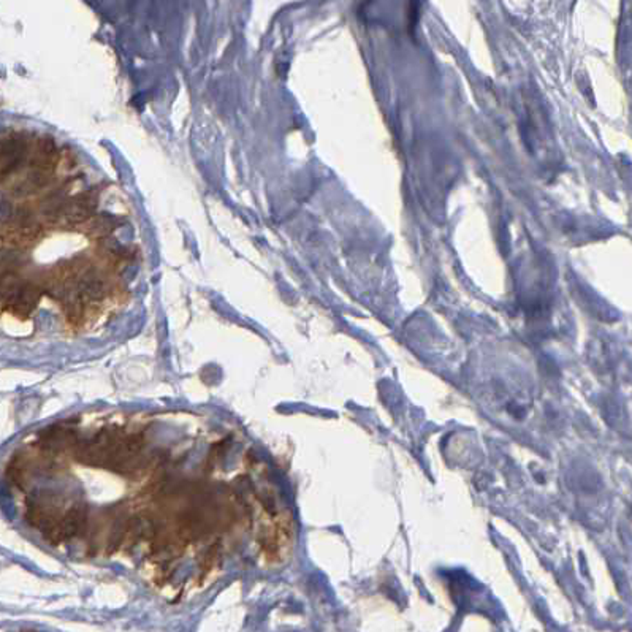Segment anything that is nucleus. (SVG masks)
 Returning <instances> with one entry per match:
<instances>
[{
  "label": "nucleus",
  "instance_id": "3",
  "mask_svg": "<svg viewBox=\"0 0 632 632\" xmlns=\"http://www.w3.org/2000/svg\"><path fill=\"white\" fill-rule=\"evenodd\" d=\"M28 152V145L23 138H7L0 140V176L13 173Z\"/></svg>",
  "mask_w": 632,
  "mask_h": 632
},
{
  "label": "nucleus",
  "instance_id": "2",
  "mask_svg": "<svg viewBox=\"0 0 632 632\" xmlns=\"http://www.w3.org/2000/svg\"><path fill=\"white\" fill-rule=\"evenodd\" d=\"M59 163V151L51 136H41L35 145L34 156L30 159V165L34 173L41 178L51 179V174Z\"/></svg>",
  "mask_w": 632,
  "mask_h": 632
},
{
  "label": "nucleus",
  "instance_id": "4",
  "mask_svg": "<svg viewBox=\"0 0 632 632\" xmlns=\"http://www.w3.org/2000/svg\"><path fill=\"white\" fill-rule=\"evenodd\" d=\"M97 206V194L89 190L77 195L75 198L67 200L63 216L67 217L72 224H84L94 216V210Z\"/></svg>",
  "mask_w": 632,
  "mask_h": 632
},
{
  "label": "nucleus",
  "instance_id": "6",
  "mask_svg": "<svg viewBox=\"0 0 632 632\" xmlns=\"http://www.w3.org/2000/svg\"><path fill=\"white\" fill-rule=\"evenodd\" d=\"M19 267V257L12 251H0V278L8 273H14Z\"/></svg>",
  "mask_w": 632,
  "mask_h": 632
},
{
  "label": "nucleus",
  "instance_id": "5",
  "mask_svg": "<svg viewBox=\"0 0 632 632\" xmlns=\"http://www.w3.org/2000/svg\"><path fill=\"white\" fill-rule=\"evenodd\" d=\"M118 225L116 217L110 214H94L84 222V230L90 236H108Z\"/></svg>",
  "mask_w": 632,
  "mask_h": 632
},
{
  "label": "nucleus",
  "instance_id": "1",
  "mask_svg": "<svg viewBox=\"0 0 632 632\" xmlns=\"http://www.w3.org/2000/svg\"><path fill=\"white\" fill-rule=\"evenodd\" d=\"M41 294H43V292L40 290L39 285L32 283H24L23 281L7 298L2 300L3 307L8 312H12V314L26 318L32 314V311L39 305Z\"/></svg>",
  "mask_w": 632,
  "mask_h": 632
}]
</instances>
